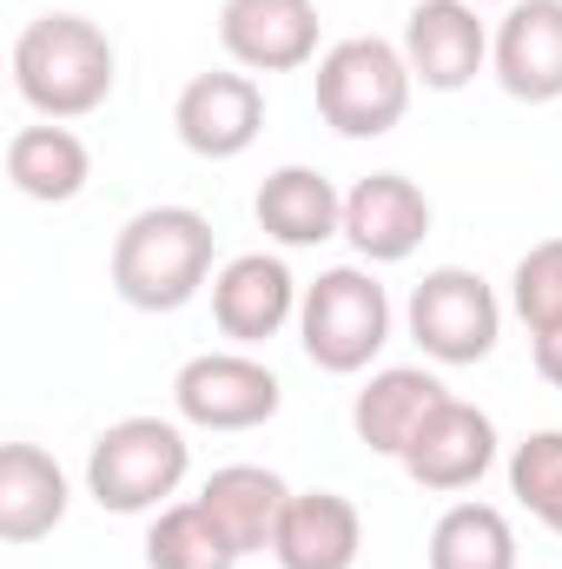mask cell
<instances>
[{
	"mask_svg": "<svg viewBox=\"0 0 562 569\" xmlns=\"http://www.w3.org/2000/svg\"><path fill=\"white\" fill-rule=\"evenodd\" d=\"M120 87V53L100 20L87 13H40L13 40V93L40 120H87L113 100Z\"/></svg>",
	"mask_w": 562,
	"mask_h": 569,
	"instance_id": "6da1fadb",
	"label": "cell"
},
{
	"mask_svg": "<svg viewBox=\"0 0 562 569\" xmlns=\"http://www.w3.org/2000/svg\"><path fill=\"white\" fill-rule=\"evenodd\" d=\"M212 252H219V232H212L205 212L145 206L120 226L107 272H113V291L133 311H179L212 284Z\"/></svg>",
	"mask_w": 562,
	"mask_h": 569,
	"instance_id": "7a4b0ae2",
	"label": "cell"
},
{
	"mask_svg": "<svg viewBox=\"0 0 562 569\" xmlns=\"http://www.w3.org/2000/svg\"><path fill=\"white\" fill-rule=\"evenodd\" d=\"M318 113L338 140H384L418 93V73L404 60V47L378 40V33H351L338 47L318 53Z\"/></svg>",
	"mask_w": 562,
	"mask_h": 569,
	"instance_id": "3957f363",
	"label": "cell"
},
{
	"mask_svg": "<svg viewBox=\"0 0 562 569\" xmlns=\"http://www.w3.org/2000/svg\"><path fill=\"white\" fill-rule=\"evenodd\" d=\"M298 345L318 371L358 378L391 345V291L371 266H331L304 284L298 298Z\"/></svg>",
	"mask_w": 562,
	"mask_h": 569,
	"instance_id": "277c9868",
	"label": "cell"
},
{
	"mask_svg": "<svg viewBox=\"0 0 562 569\" xmlns=\"http://www.w3.org/2000/svg\"><path fill=\"white\" fill-rule=\"evenodd\" d=\"M192 470V443L172 418H120L87 450V497L113 517H159Z\"/></svg>",
	"mask_w": 562,
	"mask_h": 569,
	"instance_id": "5b68a950",
	"label": "cell"
},
{
	"mask_svg": "<svg viewBox=\"0 0 562 569\" xmlns=\"http://www.w3.org/2000/svg\"><path fill=\"white\" fill-rule=\"evenodd\" d=\"M404 325L430 365H483L503 338V298L470 266H436L411 284Z\"/></svg>",
	"mask_w": 562,
	"mask_h": 569,
	"instance_id": "8992f818",
	"label": "cell"
},
{
	"mask_svg": "<svg viewBox=\"0 0 562 569\" xmlns=\"http://www.w3.org/2000/svg\"><path fill=\"white\" fill-rule=\"evenodd\" d=\"M284 405V385L252 351H199L172 378V411L199 430H259Z\"/></svg>",
	"mask_w": 562,
	"mask_h": 569,
	"instance_id": "52a82bcc",
	"label": "cell"
},
{
	"mask_svg": "<svg viewBox=\"0 0 562 569\" xmlns=\"http://www.w3.org/2000/svg\"><path fill=\"white\" fill-rule=\"evenodd\" d=\"M172 127H179V146H185L192 159H212V166L252 152L259 133H265V87H259V73H245V67L192 73V80L179 87Z\"/></svg>",
	"mask_w": 562,
	"mask_h": 569,
	"instance_id": "ba28073f",
	"label": "cell"
},
{
	"mask_svg": "<svg viewBox=\"0 0 562 569\" xmlns=\"http://www.w3.org/2000/svg\"><path fill=\"white\" fill-rule=\"evenodd\" d=\"M404 477L418 490H436V497H456V490H476L496 463V425L490 411L463 405V398H443L430 418L418 425V437L404 443Z\"/></svg>",
	"mask_w": 562,
	"mask_h": 569,
	"instance_id": "9c48e42d",
	"label": "cell"
},
{
	"mask_svg": "<svg viewBox=\"0 0 562 569\" xmlns=\"http://www.w3.org/2000/svg\"><path fill=\"white\" fill-rule=\"evenodd\" d=\"M404 60L430 93H463L483 67H490V27L483 7L470 0H418L404 20Z\"/></svg>",
	"mask_w": 562,
	"mask_h": 569,
	"instance_id": "30bf717a",
	"label": "cell"
},
{
	"mask_svg": "<svg viewBox=\"0 0 562 569\" xmlns=\"http://www.w3.org/2000/svg\"><path fill=\"white\" fill-rule=\"evenodd\" d=\"M490 73L510 100H562V0H510L490 33Z\"/></svg>",
	"mask_w": 562,
	"mask_h": 569,
	"instance_id": "8fae6325",
	"label": "cell"
},
{
	"mask_svg": "<svg viewBox=\"0 0 562 569\" xmlns=\"http://www.w3.org/2000/svg\"><path fill=\"white\" fill-rule=\"evenodd\" d=\"M219 47L245 73H298L318 60V0H225Z\"/></svg>",
	"mask_w": 562,
	"mask_h": 569,
	"instance_id": "7c38bea8",
	"label": "cell"
},
{
	"mask_svg": "<svg viewBox=\"0 0 562 569\" xmlns=\"http://www.w3.org/2000/svg\"><path fill=\"white\" fill-rule=\"evenodd\" d=\"M298 298L304 291H298L284 259H272V252H239V259H225L212 272V325L239 351H252V345L279 338L284 325L298 318Z\"/></svg>",
	"mask_w": 562,
	"mask_h": 569,
	"instance_id": "4fadbf2b",
	"label": "cell"
},
{
	"mask_svg": "<svg viewBox=\"0 0 562 569\" xmlns=\"http://www.w3.org/2000/svg\"><path fill=\"white\" fill-rule=\"evenodd\" d=\"M344 239L364 266H404L430 239V199L404 172H371L344 192Z\"/></svg>",
	"mask_w": 562,
	"mask_h": 569,
	"instance_id": "5bb4252c",
	"label": "cell"
},
{
	"mask_svg": "<svg viewBox=\"0 0 562 569\" xmlns=\"http://www.w3.org/2000/svg\"><path fill=\"white\" fill-rule=\"evenodd\" d=\"M279 569H358L364 557V517L344 490H291L272 537Z\"/></svg>",
	"mask_w": 562,
	"mask_h": 569,
	"instance_id": "9a60e30c",
	"label": "cell"
},
{
	"mask_svg": "<svg viewBox=\"0 0 562 569\" xmlns=\"http://www.w3.org/2000/svg\"><path fill=\"white\" fill-rule=\"evenodd\" d=\"M67 503H73V483L40 443H7L0 450V543L27 550V543L53 537L67 523Z\"/></svg>",
	"mask_w": 562,
	"mask_h": 569,
	"instance_id": "2e32d148",
	"label": "cell"
},
{
	"mask_svg": "<svg viewBox=\"0 0 562 569\" xmlns=\"http://www.w3.org/2000/svg\"><path fill=\"white\" fill-rule=\"evenodd\" d=\"M252 212H259V232L279 239L284 252L344 239V192L318 166H279V172H265Z\"/></svg>",
	"mask_w": 562,
	"mask_h": 569,
	"instance_id": "e0dca14e",
	"label": "cell"
},
{
	"mask_svg": "<svg viewBox=\"0 0 562 569\" xmlns=\"http://www.w3.org/2000/svg\"><path fill=\"white\" fill-rule=\"evenodd\" d=\"M450 391L423 371V365H384L364 378V391L351 398V430L364 450L378 457H404V443L418 437V425L443 405Z\"/></svg>",
	"mask_w": 562,
	"mask_h": 569,
	"instance_id": "ac0fdd59",
	"label": "cell"
},
{
	"mask_svg": "<svg viewBox=\"0 0 562 569\" xmlns=\"http://www.w3.org/2000/svg\"><path fill=\"white\" fill-rule=\"evenodd\" d=\"M199 503L225 530V543L239 557H252V550H272L279 517H284V503H291V483H284L279 470H265V463H225V470L205 477Z\"/></svg>",
	"mask_w": 562,
	"mask_h": 569,
	"instance_id": "d6986e66",
	"label": "cell"
},
{
	"mask_svg": "<svg viewBox=\"0 0 562 569\" xmlns=\"http://www.w3.org/2000/svg\"><path fill=\"white\" fill-rule=\"evenodd\" d=\"M87 179H93V152H87V140L73 127H60V120L20 127L7 140V186L20 199H33V206H67V199L87 192Z\"/></svg>",
	"mask_w": 562,
	"mask_h": 569,
	"instance_id": "ffe728a7",
	"label": "cell"
},
{
	"mask_svg": "<svg viewBox=\"0 0 562 569\" xmlns=\"http://www.w3.org/2000/svg\"><path fill=\"white\" fill-rule=\"evenodd\" d=\"M423 557L430 569H516V530L496 503H450Z\"/></svg>",
	"mask_w": 562,
	"mask_h": 569,
	"instance_id": "44dd1931",
	"label": "cell"
},
{
	"mask_svg": "<svg viewBox=\"0 0 562 569\" xmlns=\"http://www.w3.org/2000/svg\"><path fill=\"white\" fill-rule=\"evenodd\" d=\"M145 569H239V550L205 517V503L185 497V503H165L152 517V530H145Z\"/></svg>",
	"mask_w": 562,
	"mask_h": 569,
	"instance_id": "7402d4cb",
	"label": "cell"
},
{
	"mask_svg": "<svg viewBox=\"0 0 562 569\" xmlns=\"http://www.w3.org/2000/svg\"><path fill=\"white\" fill-rule=\"evenodd\" d=\"M510 497L550 530L562 537V430H530L510 450Z\"/></svg>",
	"mask_w": 562,
	"mask_h": 569,
	"instance_id": "603a6c76",
	"label": "cell"
},
{
	"mask_svg": "<svg viewBox=\"0 0 562 569\" xmlns=\"http://www.w3.org/2000/svg\"><path fill=\"white\" fill-rule=\"evenodd\" d=\"M510 311L530 325V338L562 331V239H543L510 272Z\"/></svg>",
	"mask_w": 562,
	"mask_h": 569,
	"instance_id": "cb8c5ba5",
	"label": "cell"
},
{
	"mask_svg": "<svg viewBox=\"0 0 562 569\" xmlns=\"http://www.w3.org/2000/svg\"><path fill=\"white\" fill-rule=\"evenodd\" d=\"M530 358H536V378L562 391V331H543V338H530Z\"/></svg>",
	"mask_w": 562,
	"mask_h": 569,
	"instance_id": "d4e9b609",
	"label": "cell"
},
{
	"mask_svg": "<svg viewBox=\"0 0 562 569\" xmlns=\"http://www.w3.org/2000/svg\"><path fill=\"white\" fill-rule=\"evenodd\" d=\"M470 7H510V0H470Z\"/></svg>",
	"mask_w": 562,
	"mask_h": 569,
	"instance_id": "484cf974",
	"label": "cell"
}]
</instances>
